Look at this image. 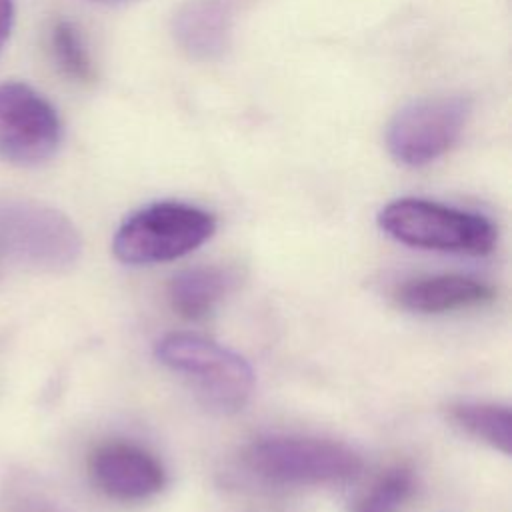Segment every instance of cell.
Here are the masks:
<instances>
[{
	"label": "cell",
	"instance_id": "6da1fadb",
	"mask_svg": "<svg viewBox=\"0 0 512 512\" xmlns=\"http://www.w3.org/2000/svg\"><path fill=\"white\" fill-rule=\"evenodd\" d=\"M378 226L406 246L470 256L488 254L498 236L486 216L424 198H398L386 204L378 214Z\"/></svg>",
	"mask_w": 512,
	"mask_h": 512
},
{
	"label": "cell",
	"instance_id": "7a4b0ae2",
	"mask_svg": "<svg viewBox=\"0 0 512 512\" xmlns=\"http://www.w3.org/2000/svg\"><path fill=\"white\" fill-rule=\"evenodd\" d=\"M216 230V218L194 204L154 202L130 214L114 234L112 250L124 264H158L182 258Z\"/></svg>",
	"mask_w": 512,
	"mask_h": 512
},
{
	"label": "cell",
	"instance_id": "3957f363",
	"mask_svg": "<svg viewBox=\"0 0 512 512\" xmlns=\"http://www.w3.org/2000/svg\"><path fill=\"white\" fill-rule=\"evenodd\" d=\"M156 358L168 370L190 380L202 400L218 412H238L254 388L250 364L234 350L190 332H172L158 340Z\"/></svg>",
	"mask_w": 512,
	"mask_h": 512
},
{
	"label": "cell",
	"instance_id": "277c9868",
	"mask_svg": "<svg viewBox=\"0 0 512 512\" xmlns=\"http://www.w3.org/2000/svg\"><path fill=\"white\" fill-rule=\"evenodd\" d=\"M242 460L258 478L282 486L340 484L362 470V458L350 446L310 436L258 438Z\"/></svg>",
	"mask_w": 512,
	"mask_h": 512
},
{
	"label": "cell",
	"instance_id": "5b68a950",
	"mask_svg": "<svg viewBox=\"0 0 512 512\" xmlns=\"http://www.w3.org/2000/svg\"><path fill=\"white\" fill-rule=\"evenodd\" d=\"M0 254L34 270L62 272L82 254L72 220L56 208L30 202H0Z\"/></svg>",
	"mask_w": 512,
	"mask_h": 512
},
{
	"label": "cell",
	"instance_id": "8992f818",
	"mask_svg": "<svg viewBox=\"0 0 512 512\" xmlns=\"http://www.w3.org/2000/svg\"><path fill=\"white\" fill-rule=\"evenodd\" d=\"M470 108V100L458 94L426 96L402 106L386 130L392 158L412 168L438 160L462 136Z\"/></svg>",
	"mask_w": 512,
	"mask_h": 512
},
{
	"label": "cell",
	"instance_id": "52a82bcc",
	"mask_svg": "<svg viewBox=\"0 0 512 512\" xmlns=\"http://www.w3.org/2000/svg\"><path fill=\"white\" fill-rule=\"evenodd\" d=\"M60 142V116L40 92L22 82L0 84V158L36 166L52 158Z\"/></svg>",
	"mask_w": 512,
	"mask_h": 512
},
{
	"label": "cell",
	"instance_id": "ba28073f",
	"mask_svg": "<svg viewBox=\"0 0 512 512\" xmlns=\"http://www.w3.org/2000/svg\"><path fill=\"white\" fill-rule=\"evenodd\" d=\"M94 484L110 498L134 502L146 500L164 488L166 472L146 448L112 440L100 444L88 462Z\"/></svg>",
	"mask_w": 512,
	"mask_h": 512
},
{
	"label": "cell",
	"instance_id": "9c48e42d",
	"mask_svg": "<svg viewBox=\"0 0 512 512\" xmlns=\"http://www.w3.org/2000/svg\"><path fill=\"white\" fill-rule=\"evenodd\" d=\"M246 0H188L174 16L178 46L196 60H214L230 44L236 14Z\"/></svg>",
	"mask_w": 512,
	"mask_h": 512
},
{
	"label": "cell",
	"instance_id": "30bf717a",
	"mask_svg": "<svg viewBox=\"0 0 512 512\" xmlns=\"http://www.w3.org/2000/svg\"><path fill=\"white\" fill-rule=\"evenodd\" d=\"M394 298L410 312L444 314L490 302L494 298V288L462 274H436L400 284Z\"/></svg>",
	"mask_w": 512,
	"mask_h": 512
},
{
	"label": "cell",
	"instance_id": "8fae6325",
	"mask_svg": "<svg viewBox=\"0 0 512 512\" xmlns=\"http://www.w3.org/2000/svg\"><path fill=\"white\" fill-rule=\"evenodd\" d=\"M236 276L220 266H194L178 272L168 286L172 310L186 320L208 316L216 304L232 290Z\"/></svg>",
	"mask_w": 512,
	"mask_h": 512
},
{
	"label": "cell",
	"instance_id": "7c38bea8",
	"mask_svg": "<svg viewBox=\"0 0 512 512\" xmlns=\"http://www.w3.org/2000/svg\"><path fill=\"white\" fill-rule=\"evenodd\" d=\"M450 420L468 436L510 454L512 414L508 406L492 402H458L448 408Z\"/></svg>",
	"mask_w": 512,
	"mask_h": 512
},
{
	"label": "cell",
	"instance_id": "4fadbf2b",
	"mask_svg": "<svg viewBox=\"0 0 512 512\" xmlns=\"http://www.w3.org/2000/svg\"><path fill=\"white\" fill-rule=\"evenodd\" d=\"M50 46H52V54L58 68L68 78L82 84L94 80V64L74 24L66 20L56 22L50 34Z\"/></svg>",
	"mask_w": 512,
	"mask_h": 512
},
{
	"label": "cell",
	"instance_id": "5bb4252c",
	"mask_svg": "<svg viewBox=\"0 0 512 512\" xmlns=\"http://www.w3.org/2000/svg\"><path fill=\"white\" fill-rule=\"evenodd\" d=\"M414 492V474L408 468H392L382 474L356 502L354 512H400Z\"/></svg>",
	"mask_w": 512,
	"mask_h": 512
},
{
	"label": "cell",
	"instance_id": "9a60e30c",
	"mask_svg": "<svg viewBox=\"0 0 512 512\" xmlns=\"http://www.w3.org/2000/svg\"><path fill=\"white\" fill-rule=\"evenodd\" d=\"M14 24V2L12 0H0V52L4 44L8 42V36L12 32Z\"/></svg>",
	"mask_w": 512,
	"mask_h": 512
},
{
	"label": "cell",
	"instance_id": "2e32d148",
	"mask_svg": "<svg viewBox=\"0 0 512 512\" xmlns=\"http://www.w3.org/2000/svg\"><path fill=\"white\" fill-rule=\"evenodd\" d=\"M22 512H60L58 508H54V506H50V504H44V502H40V504H32V506H26Z\"/></svg>",
	"mask_w": 512,
	"mask_h": 512
}]
</instances>
